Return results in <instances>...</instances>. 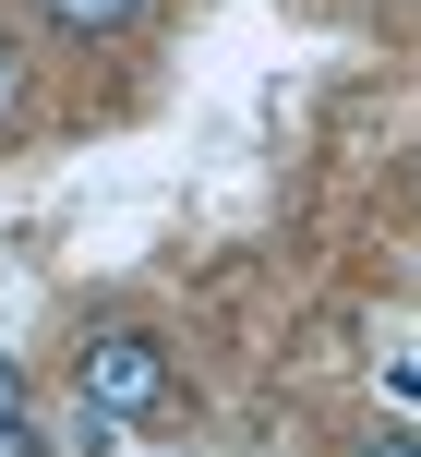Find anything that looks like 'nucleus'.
I'll return each mask as SVG.
<instances>
[{"instance_id": "nucleus-1", "label": "nucleus", "mask_w": 421, "mask_h": 457, "mask_svg": "<svg viewBox=\"0 0 421 457\" xmlns=\"http://www.w3.org/2000/svg\"><path fill=\"white\" fill-rule=\"evenodd\" d=\"M72 397H85L109 434H157V421L181 410V361H169V337H157V325L96 313L85 337H72Z\"/></svg>"}, {"instance_id": "nucleus-2", "label": "nucleus", "mask_w": 421, "mask_h": 457, "mask_svg": "<svg viewBox=\"0 0 421 457\" xmlns=\"http://www.w3.org/2000/svg\"><path fill=\"white\" fill-rule=\"evenodd\" d=\"M144 12H157V0H37V24H48V37H72V48H120Z\"/></svg>"}, {"instance_id": "nucleus-3", "label": "nucleus", "mask_w": 421, "mask_h": 457, "mask_svg": "<svg viewBox=\"0 0 421 457\" xmlns=\"http://www.w3.org/2000/svg\"><path fill=\"white\" fill-rule=\"evenodd\" d=\"M0 457H48V434H37V397H24V361H0Z\"/></svg>"}, {"instance_id": "nucleus-4", "label": "nucleus", "mask_w": 421, "mask_h": 457, "mask_svg": "<svg viewBox=\"0 0 421 457\" xmlns=\"http://www.w3.org/2000/svg\"><path fill=\"white\" fill-rule=\"evenodd\" d=\"M350 457H421V434L409 421H374V434H350Z\"/></svg>"}, {"instance_id": "nucleus-5", "label": "nucleus", "mask_w": 421, "mask_h": 457, "mask_svg": "<svg viewBox=\"0 0 421 457\" xmlns=\"http://www.w3.org/2000/svg\"><path fill=\"white\" fill-rule=\"evenodd\" d=\"M0 145H12V48H0Z\"/></svg>"}]
</instances>
